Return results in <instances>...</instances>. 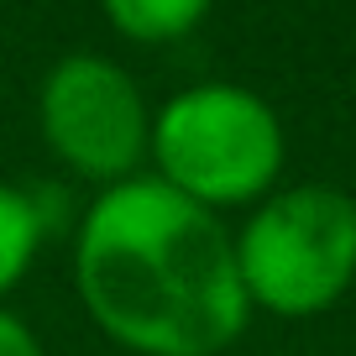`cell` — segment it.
Instances as JSON below:
<instances>
[{
	"mask_svg": "<svg viewBox=\"0 0 356 356\" xmlns=\"http://www.w3.org/2000/svg\"><path fill=\"white\" fill-rule=\"evenodd\" d=\"M42 236H47V220L37 210V200L0 178V299L26 278V267L37 262Z\"/></svg>",
	"mask_w": 356,
	"mask_h": 356,
	"instance_id": "obj_5",
	"label": "cell"
},
{
	"mask_svg": "<svg viewBox=\"0 0 356 356\" xmlns=\"http://www.w3.org/2000/svg\"><path fill=\"white\" fill-rule=\"evenodd\" d=\"M204 16V0H105V22L131 42H178Z\"/></svg>",
	"mask_w": 356,
	"mask_h": 356,
	"instance_id": "obj_6",
	"label": "cell"
},
{
	"mask_svg": "<svg viewBox=\"0 0 356 356\" xmlns=\"http://www.w3.org/2000/svg\"><path fill=\"white\" fill-rule=\"evenodd\" d=\"M283 152L289 142L278 111L257 89L225 79H204L163 100L147 136V157L157 168L152 178L215 215L267 200L283 173Z\"/></svg>",
	"mask_w": 356,
	"mask_h": 356,
	"instance_id": "obj_2",
	"label": "cell"
},
{
	"mask_svg": "<svg viewBox=\"0 0 356 356\" xmlns=\"http://www.w3.org/2000/svg\"><path fill=\"white\" fill-rule=\"evenodd\" d=\"M37 121L58 163L95 178L100 189L136 178L152 136L142 84L105 53H63L42 74Z\"/></svg>",
	"mask_w": 356,
	"mask_h": 356,
	"instance_id": "obj_4",
	"label": "cell"
},
{
	"mask_svg": "<svg viewBox=\"0 0 356 356\" xmlns=\"http://www.w3.org/2000/svg\"><path fill=\"white\" fill-rule=\"evenodd\" d=\"M74 289L136 356H215L252 320L225 220L152 173L95 194L74 236Z\"/></svg>",
	"mask_w": 356,
	"mask_h": 356,
	"instance_id": "obj_1",
	"label": "cell"
},
{
	"mask_svg": "<svg viewBox=\"0 0 356 356\" xmlns=\"http://www.w3.org/2000/svg\"><path fill=\"white\" fill-rule=\"evenodd\" d=\"M0 356H42V341L32 335V325L11 309H0Z\"/></svg>",
	"mask_w": 356,
	"mask_h": 356,
	"instance_id": "obj_7",
	"label": "cell"
},
{
	"mask_svg": "<svg viewBox=\"0 0 356 356\" xmlns=\"http://www.w3.org/2000/svg\"><path fill=\"white\" fill-rule=\"evenodd\" d=\"M231 241L252 309L309 320L356 283V200L335 184L273 189Z\"/></svg>",
	"mask_w": 356,
	"mask_h": 356,
	"instance_id": "obj_3",
	"label": "cell"
}]
</instances>
